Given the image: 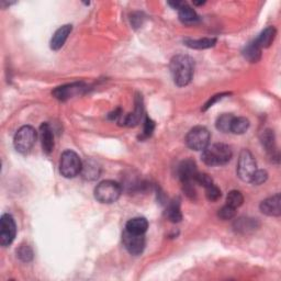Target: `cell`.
Instances as JSON below:
<instances>
[{
  "label": "cell",
  "instance_id": "cell-1",
  "mask_svg": "<svg viewBox=\"0 0 281 281\" xmlns=\"http://www.w3.org/2000/svg\"><path fill=\"white\" fill-rule=\"evenodd\" d=\"M169 69L175 84L178 87H184L190 84L194 77L195 61L188 55L178 54L171 59Z\"/></svg>",
  "mask_w": 281,
  "mask_h": 281
},
{
  "label": "cell",
  "instance_id": "cell-2",
  "mask_svg": "<svg viewBox=\"0 0 281 281\" xmlns=\"http://www.w3.org/2000/svg\"><path fill=\"white\" fill-rule=\"evenodd\" d=\"M232 155V150L228 145L218 143L209 145L206 150L202 151V161L209 166L225 165L231 161Z\"/></svg>",
  "mask_w": 281,
  "mask_h": 281
},
{
  "label": "cell",
  "instance_id": "cell-3",
  "mask_svg": "<svg viewBox=\"0 0 281 281\" xmlns=\"http://www.w3.org/2000/svg\"><path fill=\"white\" fill-rule=\"evenodd\" d=\"M122 188L120 184L113 180L101 181L97 187L95 188V198L101 203H113L118 201Z\"/></svg>",
  "mask_w": 281,
  "mask_h": 281
},
{
  "label": "cell",
  "instance_id": "cell-4",
  "mask_svg": "<svg viewBox=\"0 0 281 281\" xmlns=\"http://www.w3.org/2000/svg\"><path fill=\"white\" fill-rule=\"evenodd\" d=\"M82 162L79 156L73 151H65L61 156L60 172L65 178H74L78 176L81 171Z\"/></svg>",
  "mask_w": 281,
  "mask_h": 281
},
{
  "label": "cell",
  "instance_id": "cell-5",
  "mask_svg": "<svg viewBox=\"0 0 281 281\" xmlns=\"http://www.w3.org/2000/svg\"><path fill=\"white\" fill-rule=\"evenodd\" d=\"M36 137V131L32 126L24 125L20 127V129L17 131L14 139L16 150L19 153H21V154H25V153H28L33 148Z\"/></svg>",
  "mask_w": 281,
  "mask_h": 281
},
{
  "label": "cell",
  "instance_id": "cell-6",
  "mask_svg": "<svg viewBox=\"0 0 281 281\" xmlns=\"http://www.w3.org/2000/svg\"><path fill=\"white\" fill-rule=\"evenodd\" d=\"M257 170L256 161L253 156L252 153L248 150H243L239 157L238 163V176L243 181L251 182L252 178L255 172Z\"/></svg>",
  "mask_w": 281,
  "mask_h": 281
},
{
  "label": "cell",
  "instance_id": "cell-7",
  "mask_svg": "<svg viewBox=\"0 0 281 281\" xmlns=\"http://www.w3.org/2000/svg\"><path fill=\"white\" fill-rule=\"evenodd\" d=\"M210 132L204 126H195L191 129L187 136L186 143L189 149L194 151H204L210 144Z\"/></svg>",
  "mask_w": 281,
  "mask_h": 281
},
{
  "label": "cell",
  "instance_id": "cell-8",
  "mask_svg": "<svg viewBox=\"0 0 281 281\" xmlns=\"http://www.w3.org/2000/svg\"><path fill=\"white\" fill-rule=\"evenodd\" d=\"M17 226L10 214H4L0 220V244L4 247L9 246L15 241Z\"/></svg>",
  "mask_w": 281,
  "mask_h": 281
},
{
  "label": "cell",
  "instance_id": "cell-9",
  "mask_svg": "<svg viewBox=\"0 0 281 281\" xmlns=\"http://www.w3.org/2000/svg\"><path fill=\"white\" fill-rule=\"evenodd\" d=\"M122 243L125 250L131 255L137 256L143 253L145 248V236L144 234H134L127 232L126 229L122 234Z\"/></svg>",
  "mask_w": 281,
  "mask_h": 281
},
{
  "label": "cell",
  "instance_id": "cell-10",
  "mask_svg": "<svg viewBox=\"0 0 281 281\" xmlns=\"http://www.w3.org/2000/svg\"><path fill=\"white\" fill-rule=\"evenodd\" d=\"M86 90V85L84 82H74V84L64 85L57 87L53 91V96L61 101H65L69 98H73L75 96L81 95Z\"/></svg>",
  "mask_w": 281,
  "mask_h": 281
},
{
  "label": "cell",
  "instance_id": "cell-11",
  "mask_svg": "<svg viewBox=\"0 0 281 281\" xmlns=\"http://www.w3.org/2000/svg\"><path fill=\"white\" fill-rule=\"evenodd\" d=\"M198 168L197 164L193 159H184L178 167V176H179V179L181 180L182 184L183 183H195V178L198 174Z\"/></svg>",
  "mask_w": 281,
  "mask_h": 281
},
{
  "label": "cell",
  "instance_id": "cell-12",
  "mask_svg": "<svg viewBox=\"0 0 281 281\" xmlns=\"http://www.w3.org/2000/svg\"><path fill=\"white\" fill-rule=\"evenodd\" d=\"M143 116V101L142 98L137 96L135 100V110L133 113L126 114V116H122L121 119L118 121L120 125H125V126H136L139 121L142 120Z\"/></svg>",
  "mask_w": 281,
  "mask_h": 281
},
{
  "label": "cell",
  "instance_id": "cell-13",
  "mask_svg": "<svg viewBox=\"0 0 281 281\" xmlns=\"http://www.w3.org/2000/svg\"><path fill=\"white\" fill-rule=\"evenodd\" d=\"M281 197L276 194L272 197L267 198L260 203V211L268 216H279L281 214Z\"/></svg>",
  "mask_w": 281,
  "mask_h": 281
},
{
  "label": "cell",
  "instance_id": "cell-14",
  "mask_svg": "<svg viewBox=\"0 0 281 281\" xmlns=\"http://www.w3.org/2000/svg\"><path fill=\"white\" fill-rule=\"evenodd\" d=\"M72 30L73 27L70 24L63 25L59 30H56L52 40H51V49L53 51H59L60 49H62L64 44H65L68 35L72 33Z\"/></svg>",
  "mask_w": 281,
  "mask_h": 281
},
{
  "label": "cell",
  "instance_id": "cell-15",
  "mask_svg": "<svg viewBox=\"0 0 281 281\" xmlns=\"http://www.w3.org/2000/svg\"><path fill=\"white\" fill-rule=\"evenodd\" d=\"M40 137L43 152L51 154L54 149V135L53 131L48 123H43L40 127Z\"/></svg>",
  "mask_w": 281,
  "mask_h": 281
},
{
  "label": "cell",
  "instance_id": "cell-16",
  "mask_svg": "<svg viewBox=\"0 0 281 281\" xmlns=\"http://www.w3.org/2000/svg\"><path fill=\"white\" fill-rule=\"evenodd\" d=\"M234 229L241 234H250L259 227V223L256 219L252 218H240L234 222Z\"/></svg>",
  "mask_w": 281,
  "mask_h": 281
},
{
  "label": "cell",
  "instance_id": "cell-17",
  "mask_svg": "<svg viewBox=\"0 0 281 281\" xmlns=\"http://www.w3.org/2000/svg\"><path fill=\"white\" fill-rule=\"evenodd\" d=\"M100 166L92 159H87L85 163H82V167L80 174L82 178L86 180H96L100 176Z\"/></svg>",
  "mask_w": 281,
  "mask_h": 281
},
{
  "label": "cell",
  "instance_id": "cell-18",
  "mask_svg": "<svg viewBox=\"0 0 281 281\" xmlns=\"http://www.w3.org/2000/svg\"><path fill=\"white\" fill-rule=\"evenodd\" d=\"M149 228V222L145 218H133L127 221L125 229L134 234H145Z\"/></svg>",
  "mask_w": 281,
  "mask_h": 281
},
{
  "label": "cell",
  "instance_id": "cell-19",
  "mask_svg": "<svg viewBox=\"0 0 281 281\" xmlns=\"http://www.w3.org/2000/svg\"><path fill=\"white\" fill-rule=\"evenodd\" d=\"M261 144H263L264 148L266 149V151L269 153L270 157L277 158L278 159V153H277V149H276V144H274V134L271 130H266L265 132H263L261 134Z\"/></svg>",
  "mask_w": 281,
  "mask_h": 281
},
{
  "label": "cell",
  "instance_id": "cell-20",
  "mask_svg": "<svg viewBox=\"0 0 281 281\" xmlns=\"http://www.w3.org/2000/svg\"><path fill=\"white\" fill-rule=\"evenodd\" d=\"M276 34L277 31L274 29V27H268L261 32L257 39L255 40V42H256V44L260 49H267L272 44L274 37H276Z\"/></svg>",
  "mask_w": 281,
  "mask_h": 281
},
{
  "label": "cell",
  "instance_id": "cell-21",
  "mask_svg": "<svg viewBox=\"0 0 281 281\" xmlns=\"http://www.w3.org/2000/svg\"><path fill=\"white\" fill-rule=\"evenodd\" d=\"M178 11H179V14L178 15H179L180 21L183 24L191 25V24H196L198 21H199V16H198L197 12L187 4H184Z\"/></svg>",
  "mask_w": 281,
  "mask_h": 281
},
{
  "label": "cell",
  "instance_id": "cell-22",
  "mask_svg": "<svg viewBox=\"0 0 281 281\" xmlns=\"http://www.w3.org/2000/svg\"><path fill=\"white\" fill-rule=\"evenodd\" d=\"M243 55L248 62L257 63L261 59V49L257 45L256 42L253 41L248 43L245 49L243 50Z\"/></svg>",
  "mask_w": 281,
  "mask_h": 281
},
{
  "label": "cell",
  "instance_id": "cell-23",
  "mask_svg": "<svg viewBox=\"0 0 281 281\" xmlns=\"http://www.w3.org/2000/svg\"><path fill=\"white\" fill-rule=\"evenodd\" d=\"M184 45L194 49V50H206L210 49L215 45L216 39H211V37H204V39L199 40H193V39H186L183 40Z\"/></svg>",
  "mask_w": 281,
  "mask_h": 281
},
{
  "label": "cell",
  "instance_id": "cell-24",
  "mask_svg": "<svg viewBox=\"0 0 281 281\" xmlns=\"http://www.w3.org/2000/svg\"><path fill=\"white\" fill-rule=\"evenodd\" d=\"M166 216H167V219L172 223H178L182 220L179 201L174 200L168 204L167 209H166Z\"/></svg>",
  "mask_w": 281,
  "mask_h": 281
},
{
  "label": "cell",
  "instance_id": "cell-25",
  "mask_svg": "<svg viewBox=\"0 0 281 281\" xmlns=\"http://www.w3.org/2000/svg\"><path fill=\"white\" fill-rule=\"evenodd\" d=\"M234 118L235 117L231 113L222 114V116H220L218 118V120H216V122H215L216 129H218L221 132H223V133L231 132V125H232Z\"/></svg>",
  "mask_w": 281,
  "mask_h": 281
},
{
  "label": "cell",
  "instance_id": "cell-26",
  "mask_svg": "<svg viewBox=\"0 0 281 281\" xmlns=\"http://www.w3.org/2000/svg\"><path fill=\"white\" fill-rule=\"evenodd\" d=\"M248 127H250V121L246 118H234L231 125V132L240 135V134H244L248 130Z\"/></svg>",
  "mask_w": 281,
  "mask_h": 281
},
{
  "label": "cell",
  "instance_id": "cell-27",
  "mask_svg": "<svg viewBox=\"0 0 281 281\" xmlns=\"http://www.w3.org/2000/svg\"><path fill=\"white\" fill-rule=\"evenodd\" d=\"M243 202H244V197L239 190H232L229 191L226 197V204L234 209L240 208Z\"/></svg>",
  "mask_w": 281,
  "mask_h": 281
},
{
  "label": "cell",
  "instance_id": "cell-28",
  "mask_svg": "<svg viewBox=\"0 0 281 281\" xmlns=\"http://www.w3.org/2000/svg\"><path fill=\"white\" fill-rule=\"evenodd\" d=\"M17 255L23 263H29V261L33 259V251H32V248L27 244H22L18 248Z\"/></svg>",
  "mask_w": 281,
  "mask_h": 281
},
{
  "label": "cell",
  "instance_id": "cell-29",
  "mask_svg": "<svg viewBox=\"0 0 281 281\" xmlns=\"http://www.w3.org/2000/svg\"><path fill=\"white\" fill-rule=\"evenodd\" d=\"M155 130V123H154V121H153L152 119H150L149 117H146L145 118V121H144V129H143V133H142V135L139 136L140 139H145V138H149L153 132H154Z\"/></svg>",
  "mask_w": 281,
  "mask_h": 281
},
{
  "label": "cell",
  "instance_id": "cell-30",
  "mask_svg": "<svg viewBox=\"0 0 281 281\" xmlns=\"http://www.w3.org/2000/svg\"><path fill=\"white\" fill-rule=\"evenodd\" d=\"M206 196H207L209 201L214 202V201H218L220 199L221 196H222V193H221V190L218 187H216L214 183H212L211 186L206 188Z\"/></svg>",
  "mask_w": 281,
  "mask_h": 281
},
{
  "label": "cell",
  "instance_id": "cell-31",
  "mask_svg": "<svg viewBox=\"0 0 281 281\" xmlns=\"http://www.w3.org/2000/svg\"><path fill=\"white\" fill-rule=\"evenodd\" d=\"M195 182L200 184V186H202L204 188H207L213 183V179L211 178L210 175L206 174V172H198L195 178Z\"/></svg>",
  "mask_w": 281,
  "mask_h": 281
},
{
  "label": "cell",
  "instance_id": "cell-32",
  "mask_svg": "<svg viewBox=\"0 0 281 281\" xmlns=\"http://www.w3.org/2000/svg\"><path fill=\"white\" fill-rule=\"evenodd\" d=\"M218 215H219V218L222 220H231L236 215V209L229 207L226 204V206L222 207L219 210Z\"/></svg>",
  "mask_w": 281,
  "mask_h": 281
},
{
  "label": "cell",
  "instance_id": "cell-33",
  "mask_svg": "<svg viewBox=\"0 0 281 281\" xmlns=\"http://www.w3.org/2000/svg\"><path fill=\"white\" fill-rule=\"evenodd\" d=\"M267 179H268L267 171L263 170V169H257L256 172H255V174H254L251 182L254 183V184H257V186H258V184L264 183Z\"/></svg>",
  "mask_w": 281,
  "mask_h": 281
},
{
  "label": "cell",
  "instance_id": "cell-34",
  "mask_svg": "<svg viewBox=\"0 0 281 281\" xmlns=\"http://www.w3.org/2000/svg\"><path fill=\"white\" fill-rule=\"evenodd\" d=\"M229 93L228 92H224V93H220V95H215V96H213V97H211V99L207 102L206 105H204V107H203V111H206V110H208L209 108H211L212 107L215 102H218L219 100H221L222 98H224L225 96H228Z\"/></svg>",
  "mask_w": 281,
  "mask_h": 281
}]
</instances>
